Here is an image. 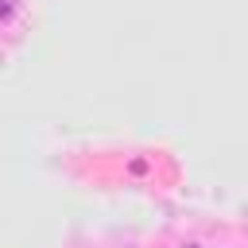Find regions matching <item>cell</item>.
<instances>
[{
    "mask_svg": "<svg viewBox=\"0 0 248 248\" xmlns=\"http://www.w3.org/2000/svg\"><path fill=\"white\" fill-rule=\"evenodd\" d=\"M182 248H202V244H182Z\"/></svg>",
    "mask_w": 248,
    "mask_h": 248,
    "instance_id": "6da1fadb",
    "label": "cell"
}]
</instances>
